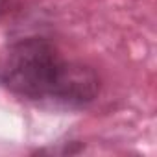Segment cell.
I'll return each mask as SVG.
<instances>
[{
    "instance_id": "6da1fadb",
    "label": "cell",
    "mask_w": 157,
    "mask_h": 157,
    "mask_svg": "<svg viewBox=\"0 0 157 157\" xmlns=\"http://www.w3.org/2000/svg\"><path fill=\"white\" fill-rule=\"evenodd\" d=\"M0 87L33 102L63 109H82L100 93L98 74L68 61L46 37H22L0 50Z\"/></svg>"
},
{
    "instance_id": "7a4b0ae2",
    "label": "cell",
    "mask_w": 157,
    "mask_h": 157,
    "mask_svg": "<svg viewBox=\"0 0 157 157\" xmlns=\"http://www.w3.org/2000/svg\"><path fill=\"white\" fill-rule=\"evenodd\" d=\"M8 4H10V0H0V17H2L8 10Z\"/></svg>"
}]
</instances>
